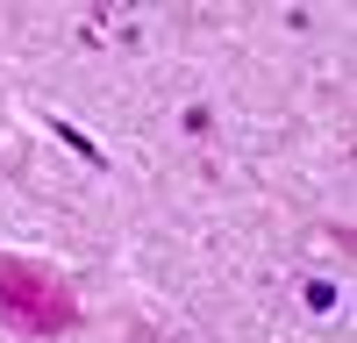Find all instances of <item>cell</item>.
<instances>
[{"label": "cell", "mask_w": 357, "mask_h": 343, "mask_svg": "<svg viewBox=\"0 0 357 343\" xmlns=\"http://www.w3.org/2000/svg\"><path fill=\"white\" fill-rule=\"evenodd\" d=\"M0 322H15L22 336H65L79 329V300L65 272L29 265V257H0Z\"/></svg>", "instance_id": "1"}, {"label": "cell", "mask_w": 357, "mask_h": 343, "mask_svg": "<svg viewBox=\"0 0 357 343\" xmlns=\"http://www.w3.org/2000/svg\"><path fill=\"white\" fill-rule=\"evenodd\" d=\"M50 129H57V136H65V143H72V151H79L86 165H100V143H93V136H79L72 122H50Z\"/></svg>", "instance_id": "2"}]
</instances>
